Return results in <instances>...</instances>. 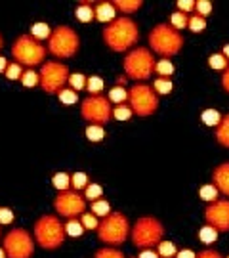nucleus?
Segmentation results:
<instances>
[{
	"mask_svg": "<svg viewBox=\"0 0 229 258\" xmlns=\"http://www.w3.org/2000/svg\"><path fill=\"white\" fill-rule=\"evenodd\" d=\"M86 79L82 73H73V75H69V85H71V88L75 90V92H78V90H84L86 88Z\"/></svg>",
	"mask_w": 229,
	"mask_h": 258,
	"instance_id": "nucleus-34",
	"label": "nucleus"
},
{
	"mask_svg": "<svg viewBox=\"0 0 229 258\" xmlns=\"http://www.w3.org/2000/svg\"><path fill=\"white\" fill-rule=\"evenodd\" d=\"M6 67H8V61H6V57L0 56V73L6 71Z\"/></svg>",
	"mask_w": 229,
	"mask_h": 258,
	"instance_id": "nucleus-52",
	"label": "nucleus"
},
{
	"mask_svg": "<svg viewBox=\"0 0 229 258\" xmlns=\"http://www.w3.org/2000/svg\"><path fill=\"white\" fill-rule=\"evenodd\" d=\"M69 67L59 61H48L44 63L38 73V85L46 94H59V90L69 81Z\"/></svg>",
	"mask_w": 229,
	"mask_h": 258,
	"instance_id": "nucleus-10",
	"label": "nucleus"
},
{
	"mask_svg": "<svg viewBox=\"0 0 229 258\" xmlns=\"http://www.w3.org/2000/svg\"><path fill=\"white\" fill-rule=\"evenodd\" d=\"M4 75H6V79H10V81L21 79V75H23V71H21V65H19V63H8V67H6Z\"/></svg>",
	"mask_w": 229,
	"mask_h": 258,
	"instance_id": "nucleus-45",
	"label": "nucleus"
},
{
	"mask_svg": "<svg viewBox=\"0 0 229 258\" xmlns=\"http://www.w3.org/2000/svg\"><path fill=\"white\" fill-rule=\"evenodd\" d=\"M195 12L199 17H206V15L212 14V2L210 0H199L195 2Z\"/></svg>",
	"mask_w": 229,
	"mask_h": 258,
	"instance_id": "nucleus-39",
	"label": "nucleus"
},
{
	"mask_svg": "<svg viewBox=\"0 0 229 258\" xmlns=\"http://www.w3.org/2000/svg\"><path fill=\"white\" fill-rule=\"evenodd\" d=\"M109 103H116V105H122L124 101L128 100V92L124 90V86H114L109 90V96H107Z\"/></svg>",
	"mask_w": 229,
	"mask_h": 258,
	"instance_id": "nucleus-22",
	"label": "nucleus"
},
{
	"mask_svg": "<svg viewBox=\"0 0 229 258\" xmlns=\"http://www.w3.org/2000/svg\"><path fill=\"white\" fill-rule=\"evenodd\" d=\"M54 207H56V213L65 218H78L80 215H84L86 211V201L84 197H80L76 191H59V195L54 201Z\"/></svg>",
	"mask_w": 229,
	"mask_h": 258,
	"instance_id": "nucleus-13",
	"label": "nucleus"
},
{
	"mask_svg": "<svg viewBox=\"0 0 229 258\" xmlns=\"http://www.w3.org/2000/svg\"><path fill=\"white\" fill-rule=\"evenodd\" d=\"M80 48V39L76 35V31L69 25H59L52 31L50 39H48V52L57 59H67L73 57Z\"/></svg>",
	"mask_w": 229,
	"mask_h": 258,
	"instance_id": "nucleus-4",
	"label": "nucleus"
},
{
	"mask_svg": "<svg viewBox=\"0 0 229 258\" xmlns=\"http://www.w3.org/2000/svg\"><path fill=\"white\" fill-rule=\"evenodd\" d=\"M80 115L82 119L88 121V125H98L103 127L109 123V119L113 117V109L111 103L105 96H88L82 105H80Z\"/></svg>",
	"mask_w": 229,
	"mask_h": 258,
	"instance_id": "nucleus-12",
	"label": "nucleus"
},
{
	"mask_svg": "<svg viewBox=\"0 0 229 258\" xmlns=\"http://www.w3.org/2000/svg\"><path fill=\"white\" fill-rule=\"evenodd\" d=\"M176 257H178V258H197V255H195L191 249H186V251H180Z\"/></svg>",
	"mask_w": 229,
	"mask_h": 258,
	"instance_id": "nucleus-50",
	"label": "nucleus"
},
{
	"mask_svg": "<svg viewBox=\"0 0 229 258\" xmlns=\"http://www.w3.org/2000/svg\"><path fill=\"white\" fill-rule=\"evenodd\" d=\"M0 258H6V253H4V249H0Z\"/></svg>",
	"mask_w": 229,
	"mask_h": 258,
	"instance_id": "nucleus-54",
	"label": "nucleus"
},
{
	"mask_svg": "<svg viewBox=\"0 0 229 258\" xmlns=\"http://www.w3.org/2000/svg\"><path fill=\"white\" fill-rule=\"evenodd\" d=\"M12 54L15 57V63L35 67L42 63V59L46 57V48L38 41H35L31 35H21L12 46Z\"/></svg>",
	"mask_w": 229,
	"mask_h": 258,
	"instance_id": "nucleus-8",
	"label": "nucleus"
},
{
	"mask_svg": "<svg viewBox=\"0 0 229 258\" xmlns=\"http://www.w3.org/2000/svg\"><path fill=\"white\" fill-rule=\"evenodd\" d=\"M204 220L218 233L229 231V199H218L214 203H210L204 211Z\"/></svg>",
	"mask_w": 229,
	"mask_h": 258,
	"instance_id": "nucleus-14",
	"label": "nucleus"
},
{
	"mask_svg": "<svg viewBox=\"0 0 229 258\" xmlns=\"http://www.w3.org/2000/svg\"><path fill=\"white\" fill-rule=\"evenodd\" d=\"M94 17L101 23H111L116 19V10L113 8V2H96L94 4Z\"/></svg>",
	"mask_w": 229,
	"mask_h": 258,
	"instance_id": "nucleus-16",
	"label": "nucleus"
},
{
	"mask_svg": "<svg viewBox=\"0 0 229 258\" xmlns=\"http://www.w3.org/2000/svg\"><path fill=\"white\" fill-rule=\"evenodd\" d=\"M140 39V29L130 17H116L103 29V41L113 52H126Z\"/></svg>",
	"mask_w": 229,
	"mask_h": 258,
	"instance_id": "nucleus-1",
	"label": "nucleus"
},
{
	"mask_svg": "<svg viewBox=\"0 0 229 258\" xmlns=\"http://www.w3.org/2000/svg\"><path fill=\"white\" fill-rule=\"evenodd\" d=\"M128 235V218L122 213H111L109 216H105L98 226V237H100V241L107 245H122Z\"/></svg>",
	"mask_w": 229,
	"mask_h": 258,
	"instance_id": "nucleus-6",
	"label": "nucleus"
},
{
	"mask_svg": "<svg viewBox=\"0 0 229 258\" xmlns=\"http://www.w3.org/2000/svg\"><path fill=\"white\" fill-rule=\"evenodd\" d=\"M212 180H214L216 189L220 193H224L226 197H229V163L216 167L214 172H212Z\"/></svg>",
	"mask_w": 229,
	"mask_h": 258,
	"instance_id": "nucleus-15",
	"label": "nucleus"
},
{
	"mask_svg": "<svg viewBox=\"0 0 229 258\" xmlns=\"http://www.w3.org/2000/svg\"><path fill=\"white\" fill-rule=\"evenodd\" d=\"M124 73L132 81H147L155 71V59L147 48H134L122 61Z\"/></svg>",
	"mask_w": 229,
	"mask_h": 258,
	"instance_id": "nucleus-7",
	"label": "nucleus"
},
{
	"mask_svg": "<svg viewBox=\"0 0 229 258\" xmlns=\"http://www.w3.org/2000/svg\"><path fill=\"white\" fill-rule=\"evenodd\" d=\"M138 258H158V255L153 251V249H143Z\"/></svg>",
	"mask_w": 229,
	"mask_h": 258,
	"instance_id": "nucleus-49",
	"label": "nucleus"
},
{
	"mask_svg": "<svg viewBox=\"0 0 229 258\" xmlns=\"http://www.w3.org/2000/svg\"><path fill=\"white\" fill-rule=\"evenodd\" d=\"M31 35H33V39L35 41H44V39H50V35H52V29L48 23H42V21H38V23H35L33 27H31Z\"/></svg>",
	"mask_w": 229,
	"mask_h": 258,
	"instance_id": "nucleus-20",
	"label": "nucleus"
},
{
	"mask_svg": "<svg viewBox=\"0 0 229 258\" xmlns=\"http://www.w3.org/2000/svg\"><path fill=\"white\" fill-rule=\"evenodd\" d=\"M86 138H88L90 142H101V140L105 138V130H103V127H98V125H88Z\"/></svg>",
	"mask_w": 229,
	"mask_h": 258,
	"instance_id": "nucleus-31",
	"label": "nucleus"
},
{
	"mask_svg": "<svg viewBox=\"0 0 229 258\" xmlns=\"http://www.w3.org/2000/svg\"><path fill=\"white\" fill-rule=\"evenodd\" d=\"M101 90H103V79L101 77H90L86 81V92L90 96H100Z\"/></svg>",
	"mask_w": 229,
	"mask_h": 258,
	"instance_id": "nucleus-26",
	"label": "nucleus"
},
{
	"mask_svg": "<svg viewBox=\"0 0 229 258\" xmlns=\"http://www.w3.org/2000/svg\"><path fill=\"white\" fill-rule=\"evenodd\" d=\"M187 23H189V17L187 14L184 12H174L170 17V27H174L176 31H180V29H186Z\"/></svg>",
	"mask_w": 229,
	"mask_h": 258,
	"instance_id": "nucleus-33",
	"label": "nucleus"
},
{
	"mask_svg": "<svg viewBox=\"0 0 229 258\" xmlns=\"http://www.w3.org/2000/svg\"><path fill=\"white\" fill-rule=\"evenodd\" d=\"M21 85L27 86V88H33V86L38 85V73H35L33 69H29L21 75Z\"/></svg>",
	"mask_w": 229,
	"mask_h": 258,
	"instance_id": "nucleus-42",
	"label": "nucleus"
},
{
	"mask_svg": "<svg viewBox=\"0 0 229 258\" xmlns=\"http://www.w3.org/2000/svg\"><path fill=\"white\" fill-rule=\"evenodd\" d=\"M94 258H124V255H122L120 251H116V249L103 247V249H100V251L96 253V257Z\"/></svg>",
	"mask_w": 229,
	"mask_h": 258,
	"instance_id": "nucleus-44",
	"label": "nucleus"
},
{
	"mask_svg": "<svg viewBox=\"0 0 229 258\" xmlns=\"http://www.w3.org/2000/svg\"><path fill=\"white\" fill-rule=\"evenodd\" d=\"M155 73L158 75V79H166L170 81V77L174 75V65L170 59H160L155 63Z\"/></svg>",
	"mask_w": 229,
	"mask_h": 258,
	"instance_id": "nucleus-21",
	"label": "nucleus"
},
{
	"mask_svg": "<svg viewBox=\"0 0 229 258\" xmlns=\"http://www.w3.org/2000/svg\"><path fill=\"white\" fill-rule=\"evenodd\" d=\"M101 195H103V187L101 186H98V184H88L86 186V199L90 201H98V199H101Z\"/></svg>",
	"mask_w": 229,
	"mask_h": 258,
	"instance_id": "nucleus-37",
	"label": "nucleus"
},
{
	"mask_svg": "<svg viewBox=\"0 0 229 258\" xmlns=\"http://www.w3.org/2000/svg\"><path fill=\"white\" fill-rule=\"evenodd\" d=\"M222 56H224L229 61V44H226V46H224V54H222Z\"/></svg>",
	"mask_w": 229,
	"mask_h": 258,
	"instance_id": "nucleus-53",
	"label": "nucleus"
},
{
	"mask_svg": "<svg viewBox=\"0 0 229 258\" xmlns=\"http://www.w3.org/2000/svg\"><path fill=\"white\" fill-rule=\"evenodd\" d=\"M200 121L206 125V127H218L220 121H222V115L218 113L216 109H204L200 113Z\"/></svg>",
	"mask_w": 229,
	"mask_h": 258,
	"instance_id": "nucleus-23",
	"label": "nucleus"
},
{
	"mask_svg": "<svg viewBox=\"0 0 229 258\" xmlns=\"http://www.w3.org/2000/svg\"><path fill=\"white\" fill-rule=\"evenodd\" d=\"M52 184H54V187L59 189V191H67L69 186H71V176L65 174V172H57L56 176L52 178Z\"/></svg>",
	"mask_w": 229,
	"mask_h": 258,
	"instance_id": "nucleus-28",
	"label": "nucleus"
},
{
	"mask_svg": "<svg viewBox=\"0 0 229 258\" xmlns=\"http://www.w3.org/2000/svg\"><path fill=\"white\" fill-rule=\"evenodd\" d=\"M228 59L222 56V54H214V56L208 57V65L212 67V69H216V71H226L228 69Z\"/></svg>",
	"mask_w": 229,
	"mask_h": 258,
	"instance_id": "nucleus-35",
	"label": "nucleus"
},
{
	"mask_svg": "<svg viewBox=\"0 0 229 258\" xmlns=\"http://www.w3.org/2000/svg\"><path fill=\"white\" fill-rule=\"evenodd\" d=\"M132 109H130V105H116L113 109V117L116 121H130V117H132Z\"/></svg>",
	"mask_w": 229,
	"mask_h": 258,
	"instance_id": "nucleus-38",
	"label": "nucleus"
},
{
	"mask_svg": "<svg viewBox=\"0 0 229 258\" xmlns=\"http://www.w3.org/2000/svg\"><path fill=\"white\" fill-rule=\"evenodd\" d=\"M14 222V213L6 207H0V224H12Z\"/></svg>",
	"mask_w": 229,
	"mask_h": 258,
	"instance_id": "nucleus-47",
	"label": "nucleus"
},
{
	"mask_svg": "<svg viewBox=\"0 0 229 258\" xmlns=\"http://www.w3.org/2000/svg\"><path fill=\"white\" fill-rule=\"evenodd\" d=\"M57 98H59V101L63 105H75L78 101V94L73 88H61L59 94H57Z\"/></svg>",
	"mask_w": 229,
	"mask_h": 258,
	"instance_id": "nucleus-27",
	"label": "nucleus"
},
{
	"mask_svg": "<svg viewBox=\"0 0 229 258\" xmlns=\"http://www.w3.org/2000/svg\"><path fill=\"white\" fill-rule=\"evenodd\" d=\"M162 235H164V228L162 224L158 222L157 218L153 216H143L140 218L134 228L130 231V237H132V243L136 245L138 249H153L155 245H158L162 241Z\"/></svg>",
	"mask_w": 229,
	"mask_h": 258,
	"instance_id": "nucleus-5",
	"label": "nucleus"
},
{
	"mask_svg": "<svg viewBox=\"0 0 229 258\" xmlns=\"http://www.w3.org/2000/svg\"><path fill=\"white\" fill-rule=\"evenodd\" d=\"M128 105L132 113L149 117L158 109V96L147 85H136L128 90Z\"/></svg>",
	"mask_w": 229,
	"mask_h": 258,
	"instance_id": "nucleus-9",
	"label": "nucleus"
},
{
	"mask_svg": "<svg viewBox=\"0 0 229 258\" xmlns=\"http://www.w3.org/2000/svg\"><path fill=\"white\" fill-rule=\"evenodd\" d=\"M199 239H200V243L212 245V243H216V239H218V231H216L212 226L206 224L204 228L199 229Z\"/></svg>",
	"mask_w": 229,
	"mask_h": 258,
	"instance_id": "nucleus-24",
	"label": "nucleus"
},
{
	"mask_svg": "<svg viewBox=\"0 0 229 258\" xmlns=\"http://www.w3.org/2000/svg\"><path fill=\"white\" fill-rule=\"evenodd\" d=\"M75 15H76V19L82 21V23L92 21V19H94V4H92V2H80V4L76 6V10H75Z\"/></svg>",
	"mask_w": 229,
	"mask_h": 258,
	"instance_id": "nucleus-19",
	"label": "nucleus"
},
{
	"mask_svg": "<svg viewBox=\"0 0 229 258\" xmlns=\"http://www.w3.org/2000/svg\"><path fill=\"white\" fill-rule=\"evenodd\" d=\"M4 253L6 258H33L35 255V239L31 233L21 228H15L4 237Z\"/></svg>",
	"mask_w": 229,
	"mask_h": 258,
	"instance_id": "nucleus-11",
	"label": "nucleus"
},
{
	"mask_svg": "<svg viewBox=\"0 0 229 258\" xmlns=\"http://www.w3.org/2000/svg\"><path fill=\"white\" fill-rule=\"evenodd\" d=\"M218 189H216L214 184H206V186H202L199 189V197L202 201H208V203H214V201H218Z\"/></svg>",
	"mask_w": 229,
	"mask_h": 258,
	"instance_id": "nucleus-29",
	"label": "nucleus"
},
{
	"mask_svg": "<svg viewBox=\"0 0 229 258\" xmlns=\"http://www.w3.org/2000/svg\"><path fill=\"white\" fill-rule=\"evenodd\" d=\"M153 88H155V94H170L172 83L170 81H166V79H155Z\"/></svg>",
	"mask_w": 229,
	"mask_h": 258,
	"instance_id": "nucleus-43",
	"label": "nucleus"
},
{
	"mask_svg": "<svg viewBox=\"0 0 229 258\" xmlns=\"http://www.w3.org/2000/svg\"><path fill=\"white\" fill-rule=\"evenodd\" d=\"M71 186L75 187V191L86 189V186H88V176H86L84 172H75L71 176Z\"/></svg>",
	"mask_w": 229,
	"mask_h": 258,
	"instance_id": "nucleus-36",
	"label": "nucleus"
},
{
	"mask_svg": "<svg viewBox=\"0 0 229 258\" xmlns=\"http://www.w3.org/2000/svg\"><path fill=\"white\" fill-rule=\"evenodd\" d=\"M143 6L142 0H114L113 2V8L122 12V14H134L138 12L140 8Z\"/></svg>",
	"mask_w": 229,
	"mask_h": 258,
	"instance_id": "nucleus-18",
	"label": "nucleus"
},
{
	"mask_svg": "<svg viewBox=\"0 0 229 258\" xmlns=\"http://www.w3.org/2000/svg\"><path fill=\"white\" fill-rule=\"evenodd\" d=\"M157 247H158V253H157L158 257L174 258L176 255H178V251H176V245L172 243V241H160Z\"/></svg>",
	"mask_w": 229,
	"mask_h": 258,
	"instance_id": "nucleus-30",
	"label": "nucleus"
},
{
	"mask_svg": "<svg viewBox=\"0 0 229 258\" xmlns=\"http://www.w3.org/2000/svg\"><path fill=\"white\" fill-rule=\"evenodd\" d=\"M82 233H84V228H82V224H80L76 218H73V220H69V222L65 224V235L80 237Z\"/></svg>",
	"mask_w": 229,
	"mask_h": 258,
	"instance_id": "nucleus-32",
	"label": "nucleus"
},
{
	"mask_svg": "<svg viewBox=\"0 0 229 258\" xmlns=\"http://www.w3.org/2000/svg\"><path fill=\"white\" fill-rule=\"evenodd\" d=\"M197 258H222V257H220V253H216V251H212V249H206V251L199 253Z\"/></svg>",
	"mask_w": 229,
	"mask_h": 258,
	"instance_id": "nucleus-48",
	"label": "nucleus"
},
{
	"mask_svg": "<svg viewBox=\"0 0 229 258\" xmlns=\"http://www.w3.org/2000/svg\"><path fill=\"white\" fill-rule=\"evenodd\" d=\"M4 46V39H2V35H0V48Z\"/></svg>",
	"mask_w": 229,
	"mask_h": 258,
	"instance_id": "nucleus-55",
	"label": "nucleus"
},
{
	"mask_svg": "<svg viewBox=\"0 0 229 258\" xmlns=\"http://www.w3.org/2000/svg\"><path fill=\"white\" fill-rule=\"evenodd\" d=\"M216 140H218L220 145L229 149V113L226 117H222L220 125L216 127Z\"/></svg>",
	"mask_w": 229,
	"mask_h": 258,
	"instance_id": "nucleus-17",
	"label": "nucleus"
},
{
	"mask_svg": "<svg viewBox=\"0 0 229 258\" xmlns=\"http://www.w3.org/2000/svg\"><path fill=\"white\" fill-rule=\"evenodd\" d=\"M92 213H94V216H101V218H105V216L111 215V205H109L105 199L92 201Z\"/></svg>",
	"mask_w": 229,
	"mask_h": 258,
	"instance_id": "nucleus-25",
	"label": "nucleus"
},
{
	"mask_svg": "<svg viewBox=\"0 0 229 258\" xmlns=\"http://www.w3.org/2000/svg\"><path fill=\"white\" fill-rule=\"evenodd\" d=\"M222 86H224V90L229 94V67L226 69V73H224V77H222Z\"/></svg>",
	"mask_w": 229,
	"mask_h": 258,
	"instance_id": "nucleus-51",
	"label": "nucleus"
},
{
	"mask_svg": "<svg viewBox=\"0 0 229 258\" xmlns=\"http://www.w3.org/2000/svg\"><path fill=\"white\" fill-rule=\"evenodd\" d=\"M187 27L191 29L193 33H202V31L206 29V19H204V17H199V15H193V17H189Z\"/></svg>",
	"mask_w": 229,
	"mask_h": 258,
	"instance_id": "nucleus-40",
	"label": "nucleus"
},
{
	"mask_svg": "<svg viewBox=\"0 0 229 258\" xmlns=\"http://www.w3.org/2000/svg\"><path fill=\"white\" fill-rule=\"evenodd\" d=\"M35 241L46 251L59 249L65 243V226L59 222L57 216H40L35 224Z\"/></svg>",
	"mask_w": 229,
	"mask_h": 258,
	"instance_id": "nucleus-3",
	"label": "nucleus"
},
{
	"mask_svg": "<svg viewBox=\"0 0 229 258\" xmlns=\"http://www.w3.org/2000/svg\"><path fill=\"white\" fill-rule=\"evenodd\" d=\"M149 46L153 48V52L162 56L164 59L176 56L182 46H184V37L180 31L166 25V23H158L157 27L149 33Z\"/></svg>",
	"mask_w": 229,
	"mask_h": 258,
	"instance_id": "nucleus-2",
	"label": "nucleus"
},
{
	"mask_svg": "<svg viewBox=\"0 0 229 258\" xmlns=\"http://www.w3.org/2000/svg\"><path fill=\"white\" fill-rule=\"evenodd\" d=\"M226 258H229V257H226Z\"/></svg>",
	"mask_w": 229,
	"mask_h": 258,
	"instance_id": "nucleus-56",
	"label": "nucleus"
},
{
	"mask_svg": "<svg viewBox=\"0 0 229 258\" xmlns=\"http://www.w3.org/2000/svg\"><path fill=\"white\" fill-rule=\"evenodd\" d=\"M178 12H184V14H189L195 10V0H180L178 4Z\"/></svg>",
	"mask_w": 229,
	"mask_h": 258,
	"instance_id": "nucleus-46",
	"label": "nucleus"
},
{
	"mask_svg": "<svg viewBox=\"0 0 229 258\" xmlns=\"http://www.w3.org/2000/svg\"><path fill=\"white\" fill-rule=\"evenodd\" d=\"M80 224H82V228L86 229H98L100 226V222H98V218L94 215H90V213H84V215H80Z\"/></svg>",
	"mask_w": 229,
	"mask_h": 258,
	"instance_id": "nucleus-41",
	"label": "nucleus"
}]
</instances>
